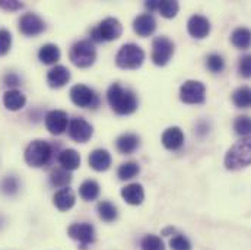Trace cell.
<instances>
[{
	"instance_id": "13",
	"label": "cell",
	"mask_w": 251,
	"mask_h": 250,
	"mask_svg": "<svg viewBox=\"0 0 251 250\" xmlns=\"http://www.w3.org/2000/svg\"><path fill=\"white\" fill-rule=\"evenodd\" d=\"M188 34L197 40L206 38L210 32V22L201 15H193L187 22Z\"/></svg>"
},
{
	"instance_id": "36",
	"label": "cell",
	"mask_w": 251,
	"mask_h": 250,
	"mask_svg": "<svg viewBox=\"0 0 251 250\" xmlns=\"http://www.w3.org/2000/svg\"><path fill=\"white\" fill-rule=\"evenodd\" d=\"M12 46V35L7 29H0V56L9 53Z\"/></svg>"
},
{
	"instance_id": "18",
	"label": "cell",
	"mask_w": 251,
	"mask_h": 250,
	"mask_svg": "<svg viewBox=\"0 0 251 250\" xmlns=\"http://www.w3.org/2000/svg\"><path fill=\"white\" fill-rule=\"evenodd\" d=\"M76 202V197H75V193L72 192V189L63 188L59 192H56V194L53 196V203L54 206L59 209V211H69L70 208H73Z\"/></svg>"
},
{
	"instance_id": "16",
	"label": "cell",
	"mask_w": 251,
	"mask_h": 250,
	"mask_svg": "<svg viewBox=\"0 0 251 250\" xmlns=\"http://www.w3.org/2000/svg\"><path fill=\"white\" fill-rule=\"evenodd\" d=\"M184 143V133L180 127H168L162 133V145L170 151H177Z\"/></svg>"
},
{
	"instance_id": "7",
	"label": "cell",
	"mask_w": 251,
	"mask_h": 250,
	"mask_svg": "<svg viewBox=\"0 0 251 250\" xmlns=\"http://www.w3.org/2000/svg\"><path fill=\"white\" fill-rule=\"evenodd\" d=\"M174 55V43L168 37H156L152 43V60L156 66H165Z\"/></svg>"
},
{
	"instance_id": "5",
	"label": "cell",
	"mask_w": 251,
	"mask_h": 250,
	"mask_svg": "<svg viewBox=\"0 0 251 250\" xmlns=\"http://www.w3.org/2000/svg\"><path fill=\"white\" fill-rule=\"evenodd\" d=\"M123 32V27L119 19L116 18H107L104 19L97 28L92 29L91 37L94 41L101 43V41H113L120 38Z\"/></svg>"
},
{
	"instance_id": "14",
	"label": "cell",
	"mask_w": 251,
	"mask_h": 250,
	"mask_svg": "<svg viewBox=\"0 0 251 250\" xmlns=\"http://www.w3.org/2000/svg\"><path fill=\"white\" fill-rule=\"evenodd\" d=\"M67 113L63 110H53L46 116V126L53 135H62L67 129Z\"/></svg>"
},
{
	"instance_id": "26",
	"label": "cell",
	"mask_w": 251,
	"mask_h": 250,
	"mask_svg": "<svg viewBox=\"0 0 251 250\" xmlns=\"http://www.w3.org/2000/svg\"><path fill=\"white\" fill-rule=\"evenodd\" d=\"M232 103L238 109H249L251 107V88L241 86L234 91L232 94Z\"/></svg>"
},
{
	"instance_id": "21",
	"label": "cell",
	"mask_w": 251,
	"mask_h": 250,
	"mask_svg": "<svg viewBox=\"0 0 251 250\" xmlns=\"http://www.w3.org/2000/svg\"><path fill=\"white\" fill-rule=\"evenodd\" d=\"M122 196L127 203L130 205H140L145 199V190L142 188V185L139 183H131L128 186H126L122 190Z\"/></svg>"
},
{
	"instance_id": "1",
	"label": "cell",
	"mask_w": 251,
	"mask_h": 250,
	"mask_svg": "<svg viewBox=\"0 0 251 250\" xmlns=\"http://www.w3.org/2000/svg\"><path fill=\"white\" fill-rule=\"evenodd\" d=\"M107 100L110 107L120 116L131 114L137 109V98L133 91L123 88L120 83H113L108 88Z\"/></svg>"
},
{
	"instance_id": "35",
	"label": "cell",
	"mask_w": 251,
	"mask_h": 250,
	"mask_svg": "<svg viewBox=\"0 0 251 250\" xmlns=\"http://www.w3.org/2000/svg\"><path fill=\"white\" fill-rule=\"evenodd\" d=\"M0 189L6 194H15L19 190V180L16 177H13V176H7V177H4L1 180Z\"/></svg>"
},
{
	"instance_id": "28",
	"label": "cell",
	"mask_w": 251,
	"mask_h": 250,
	"mask_svg": "<svg viewBox=\"0 0 251 250\" xmlns=\"http://www.w3.org/2000/svg\"><path fill=\"white\" fill-rule=\"evenodd\" d=\"M98 215L102 221L105 222H113L117 218V208L108 202V200H102L98 203Z\"/></svg>"
},
{
	"instance_id": "30",
	"label": "cell",
	"mask_w": 251,
	"mask_h": 250,
	"mask_svg": "<svg viewBox=\"0 0 251 250\" xmlns=\"http://www.w3.org/2000/svg\"><path fill=\"white\" fill-rule=\"evenodd\" d=\"M178 9H180V4L177 1H173V0L159 1V6H158L159 13L167 19H173L178 13Z\"/></svg>"
},
{
	"instance_id": "9",
	"label": "cell",
	"mask_w": 251,
	"mask_h": 250,
	"mask_svg": "<svg viewBox=\"0 0 251 250\" xmlns=\"http://www.w3.org/2000/svg\"><path fill=\"white\" fill-rule=\"evenodd\" d=\"M70 98L77 107L82 109H88V107L95 109L98 106V97L95 95V92L89 86L82 83H77L70 89Z\"/></svg>"
},
{
	"instance_id": "39",
	"label": "cell",
	"mask_w": 251,
	"mask_h": 250,
	"mask_svg": "<svg viewBox=\"0 0 251 250\" xmlns=\"http://www.w3.org/2000/svg\"><path fill=\"white\" fill-rule=\"evenodd\" d=\"M0 7L4 10H18L24 7V3L16 0H0Z\"/></svg>"
},
{
	"instance_id": "11",
	"label": "cell",
	"mask_w": 251,
	"mask_h": 250,
	"mask_svg": "<svg viewBox=\"0 0 251 250\" xmlns=\"http://www.w3.org/2000/svg\"><path fill=\"white\" fill-rule=\"evenodd\" d=\"M94 133V129L92 126L89 125L85 119L82 117H77V119H73L70 120L69 123V135L73 140H76L77 143H85L91 139Z\"/></svg>"
},
{
	"instance_id": "15",
	"label": "cell",
	"mask_w": 251,
	"mask_h": 250,
	"mask_svg": "<svg viewBox=\"0 0 251 250\" xmlns=\"http://www.w3.org/2000/svg\"><path fill=\"white\" fill-rule=\"evenodd\" d=\"M133 29L139 37H149L156 29V21L151 13L139 15L133 22Z\"/></svg>"
},
{
	"instance_id": "2",
	"label": "cell",
	"mask_w": 251,
	"mask_h": 250,
	"mask_svg": "<svg viewBox=\"0 0 251 250\" xmlns=\"http://www.w3.org/2000/svg\"><path fill=\"white\" fill-rule=\"evenodd\" d=\"M251 164V136L235 142L225 155V167L228 170H241Z\"/></svg>"
},
{
	"instance_id": "10",
	"label": "cell",
	"mask_w": 251,
	"mask_h": 250,
	"mask_svg": "<svg viewBox=\"0 0 251 250\" xmlns=\"http://www.w3.org/2000/svg\"><path fill=\"white\" fill-rule=\"evenodd\" d=\"M44 29H46L44 21L38 15H35V13H25L19 19V31L24 35L34 37V35L41 34Z\"/></svg>"
},
{
	"instance_id": "31",
	"label": "cell",
	"mask_w": 251,
	"mask_h": 250,
	"mask_svg": "<svg viewBox=\"0 0 251 250\" xmlns=\"http://www.w3.org/2000/svg\"><path fill=\"white\" fill-rule=\"evenodd\" d=\"M234 130L237 135L247 138L251 135V117L249 116H240L234 122Z\"/></svg>"
},
{
	"instance_id": "22",
	"label": "cell",
	"mask_w": 251,
	"mask_h": 250,
	"mask_svg": "<svg viewBox=\"0 0 251 250\" xmlns=\"http://www.w3.org/2000/svg\"><path fill=\"white\" fill-rule=\"evenodd\" d=\"M59 163L62 168L67 171H73L80 166V155L75 149H64L59 155Z\"/></svg>"
},
{
	"instance_id": "23",
	"label": "cell",
	"mask_w": 251,
	"mask_h": 250,
	"mask_svg": "<svg viewBox=\"0 0 251 250\" xmlns=\"http://www.w3.org/2000/svg\"><path fill=\"white\" fill-rule=\"evenodd\" d=\"M231 43L240 50H247L251 47V31L249 28L240 27L231 34Z\"/></svg>"
},
{
	"instance_id": "6",
	"label": "cell",
	"mask_w": 251,
	"mask_h": 250,
	"mask_svg": "<svg viewBox=\"0 0 251 250\" xmlns=\"http://www.w3.org/2000/svg\"><path fill=\"white\" fill-rule=\"evenodd\" d=\"M97 59V50L91 41H79L70 50V60L77 67H89Z\"/></svg>"
},
{
	"instance_id": "33",
	"label": "cell",
	"mask_w": 251,
	"mask_h": 250,
	"mask_svg": "<svg viewBox=\"0 0 251 250\" xmlns=\"http://www.w3.org/2000/svg\"><path fill=\"white\" fill-rule=\"evenodd\" d=\"M142 250H165V246L161 237L149 234L142 240Z\"/></svg>"
},
{
	"instance_id": "29",
	"label": "cell",
	"mask_w": 251,
	"mask_h": 250,
	"mask_svg": "<svg viewBox=\"0 0 251 250\" xmlns=\"http://www.w3.org/2000/svg\"><path fill=\"white\" fill-rule=\"evenodd\" d=\"M72 180V176L67 170L64 168H56L51 171V176H50V182L53 186L56 188H66Z\"/></svg>"
},
{
	"instance_id": "37",
	"label": "cell",
	"mask_w": 251,
	"mask_h": 250,
	"mask_svg": "<svg viewBox=\"0 0 251 250\" xmlns=\"http://www.w3.org/2000/svg\"><path fill=\"white\" fill-rule=\"evenodd\" d=\"M170 246L173 250H191V245L187 239L181 234L178 236H174L170 242Z\"/></svg>"
},
{
	"instance_id": "38",
	"label": "cell",
	"mask_w": 251,
	"mask_h": 250,
	"mask_svg": "<svg viewBox=\"0 0 251 250\" xmlns=\"http://www.w3.org/2000/svg\"><path fill=\"white\" fill-rule=\"evenodd\" d=\"M238 70L243 78H251V55H246L240 59Z\"/></svg>"
},
{
	"instance_id": "27",
	"label": "cell",
	"mask_w": 251,
	"mask_h": 250,
	"mask_svg": "<svg viewBox=\"0 0 251 250\" xmlns=\"http://www.w3.org/2000/svg\"><path fill=\"white\" fill-rule=\"evenodd\" d=\"M79 194L83 200H95L100 196V185L95 180H86L80 185L79 188Z\"/></svg>"
},
{
	"instance_id": "41",
	"label": "cell",
	"mask_w": 251,
	"mask_h": 250,
	"mask_svg": "<svg viewBox=\"0 0 251 250\" xmlns=\"http://www.w3.org/2000/svg\"><path fill=\"white\" fill-rule=\"evenodd\" d=\"M145 6L149 9V10H158V6H159V1L158 0H152V1H146Z\"/></svg>"
},
{
	"instance_id": "25",
	"label": "cell",
	"mask_w": 251,
	"mask_h": 250,
	"mask_svg": "<svg viewBox=\"0 0 251 250\" xmlns=\"http://www.w3.org/2000/svg\"><path fill=\"white\" fill-rule=\"evenodd\" d=\"M38 59L44 64H53L60 59V49L56 44H46L40 49Z\"/></svg>"
},
{
	"instance_id": "40",
	"label": "cell",
	"mask_w": 251,
	"mask_h": 250,
	"mask_svg": "<svg viewBox=\"0 0 251 250\" xmlns=\"http://www.w3.org/2000/svg\"><path fill=\"white\" fill-rule=\"evenodd\" d=\"M4 83H6L7 86H16V85L21 83V78H19L16 73H7V75L4 76Z\"/></svg>"
},
{
	"instance_id": "24",
	"label": "cell",
	"mask_w": 251,
	"mask_h": 250,
	"mask_svg": "<svg viewBox=\"0 0 251 250\" xmlns=\"http://www.w3.org/2000/svg\"><path fill=\"white\" fill-rule=\"evenodd\" d=\"M139 146V136L134 133H125L117 139V149L122 154H131Z\"/></svg>"
},
{
	"instance_id": "12",
	"label": "cell",
	"mask_w": 251,
	"mask_h": 250,
	"mask_svg": "<svg viewBox=\"0 0 251 250\" xmlns=\"http://www.w3.org/2000/svg\"><path fill=\"white\" fill-rule=\"evenodd\" d=\"M67 233H69V236H70L73 240L79 242L83 248H85L86 245L94 243V240H95V230H94V227H92L91 224H88V222L72 224V225L69 227Z\"/></svg>"
},
{
	"instance_id": "34",
	"label": "cell",
	"mask_w": 251,
	"mask_h": 250,
	"mask_svg": "<svg viewBox=\"0 0 251 250\" xmlns=\"http://www.w3.org/2000/svg\"><path fill=\"white\" fill-rule=\"evenodd\" d=\"M206 66L207 69L212 72V73H221L225 67V62L222 59V56L213 53V55H209L207 59H206Z\"/></svg>"
},
{
	"instance_id": "8",
	"label": "cell",
	"mask_w": 251,
	"mask_h": 250,
	"mask_svg": "<svg viewBox=\"0 0 251 250\" xmlns=\"http://www.w3.org/2000/svg\"><path fill=\"white\" fill-rule=\"evenodd\" d=\"M180 98L186 104H201L206 98V88L199 81H186L180 88Z\"/></svg>"
},
{
	"instance_id": "20",
	"label": "cell",
	"mask_w": 251,
	"mask_h": 250,
	"mask_svg": "<svg viewBox=\"0 0 251 250\" xmlns=\"http://www.w3.org/2000/svg\"><path fill=\"white\" fill-rule=\"evenodd\" d=\"M26 103V98L25 95L18 91V89H10V91H6L4 95H3V104L7 110L10 111H16V110H21Z\"/></svg>"
},
{
	"instance_id": "19",
	"label": "cell",
	"mask_w": 251,
	"mask_h": 250,
	"mask_svg": "<svg viewBox=\"0 0 251 250\" xmlns=\"http://www.w3.org/2000/svg\"><path fill=\"white\" fill-rule=\"evenodd\" d=\"M70 79V72L64 66L53 67L47 75V82L51 88H62Z\"/></svg>"
},
{
	"instance_id": "3",
	"label": "cell",
	"mask_w": 251,
	"mask_h": 250,
	"mask_svg": "<svg viewBox=\"0 0 251 250\" xmlns=\"http://www.w3.org/2000/svg\"><path fill=\"white\" fill-rule=\"evenodd\" d=\"M53 154V148L46 140H34L25 149V161L31 167L46 166Z\"/></svg>"
},
{
	"instance_id": "32",
	"label": "cell",
	"mask_w": 251,
	"mask_h": 250,
	"mask_svg": "<svg viewBox=\"0 0 251 250\" xmlns=\"http://www.w3.org/2000/svg\"><path fill=\"white\" fill-rule=\"evenodd\" d=\"M139 170H140V168H139L137 163L128 161V163H125V164L120 166L117 174H119V177H120L122 180H130V179H133V177L139 173Z\"/></svg>"
},
{
	"instance_id": "4",
	"label": "cell",
	"mask_w": 251,
	"mask_h": 250,
	"mask_svg": "<svg viewBox=\"0 0 251 250\" xmlns=\"http://www.w3.org/2000/svg\"><path fill=\"white\" fill-rule=\"evenodd\" d=\"M143 60L145 52L136 44H125L116 56V63L122 69H137L142 66Z\"/></svg>"
},
{
	"instance_id": "17",
	"label": "cell",
	"mask_w": 251,
	"mask_h": 250,
	"mask_svg": "<svg viewBox=\"0 0 251 250\" xmlns=\"http://www.w3.org/2000/svg\"><path fill=\"white\" fill-rule=\"evenodd\" d=\"M89 166L95 171H105L111 166V155L107 149H95L89 155Z\"/></svg>"
}]
</instances>
